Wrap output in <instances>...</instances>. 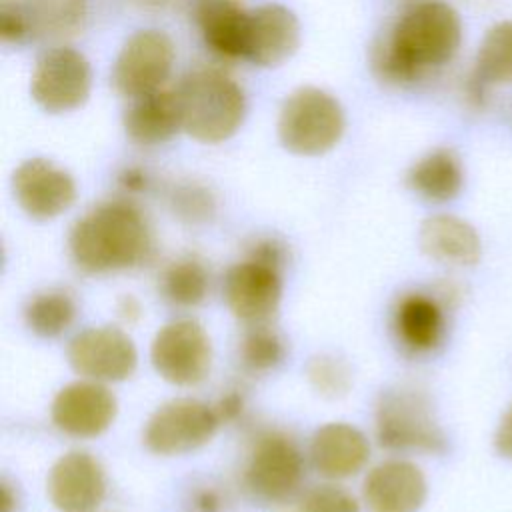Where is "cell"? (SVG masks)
<instances>
[{"label":"cell","mask_w":512,"mask_h":512,"mask_svg":"<svg viewBox=\"0 0 512 512\" xmlns=\"http://www.w3.org/2000/svg\"><path fill=\"white\" fill-rule=\"evenodd\" d=\"M462 42L458 12L440 0L408 8L390 36L372 50V68L386 82H412L426 70L448 64Z\"/></svg>","instance_id":"cell-1"},{"label":"cell","mask_w":512,"mask_h":512,"mask_svg":"<svg viewBox=\"0 0 512 512\" xmlns=\"http://www.w3.org/2000/svg\"><path fill=\"white\" fill-rule=\"evenodd\" d=\"M154 250L152 232L128 202H104L84 214L70 232V254L90 274L144 264Z\"/></svg>","instance_id":"cell-2"},{"label":"cell","mask_w":512,"mask_h":512,"mask_svg":"<svg viewBox=\"0 0 512 512\" xmlns=\"http://www.w3.org/2000/svg\"><path fill=\"white\" fill-rule=\"evenodd\" d=\"M176 96L182 112V130L198 142H224L244 122V90L220 70L190 72L182 78Z\"/></svg>","instance_id":"cell-3"},{"label":"cell","mask_w":512,"mask_h":512,"mask_svg":"<svg viewBox=\"0 0 512 512\" xmlns=\"http://www.w3.org/2000/svg\"><path fill=\"white\" fill-rule=\"evenodd\" d=\"M346 118L340 102L316 86L294 90L278 114V138L298 156H320L332 150L344 134Z\"/></svg>","instance_id":"cell-4"},{"label":"cell","mask_w":512,"mask_h":512,"mask_svg":"<svg viewBox=\"0 0 512 512\" xmlns=\"http://www.w3.org/2000/svg\"><path fill=\"white\" fill-rule=\"evenodd\" d=\"M376 436L388 450L444 452L446 436L440 430L432 406L416 390H388L376 408Z\"/></svg>","instance_id":"cell-5"},{"label":"cell","mask_w":512,"mask_h":512,"mask_svg":"<svg viewBox=\"0 0 512 512\" xmlns=\"http://www.w3.org/2000/svg\"><path fill=\"white\" fill-rule=\"evenodd\" d=\"M174 44L162 30H138L120 48L112 66V84L126 98L162 90L174 66Z\"/></svg>","instance_id":"cell-6"},{"label":"cell","mask_w":512,"mask_h":512,"mask_svg":"<svg viewBox=\"0 0 512 512\" xmlns=\"http://www.w3.org/2000/svg\"><path fill=\"white\" fill-rule=\"evenodd\" d=\"M90 88V62L82 52L68 46L44 52L30 78V94L34 102L50 114L80 108L88 100Z\"/></svg>","instance_id":"cell-7"},{"label":"cell","mask_w":512,"mask_h":512,"mask_svg":"<svg viewBox=\"0 0 512 512\" xmlns=\"http://www.w3.org/2000/svg\"><path fill=\"white\" fill-rule=\"evenodd\" d=\"M150 360L166 382L194 386L210 372L212 344L198 322L174 320L156 332L150 346Z\"/></svg>","instance_id":"cell-8"},{"label":"cell","mask_w":512,"mask_h":512,"mask_svg":"<svg viewBox=\"0 0 512 512\" xmlns=\"http://www.w3.org/2000/svg\"><path fill=\"white\" fill-rule=\"evenodd\" d=\"M220 418L214 408L194 398L162 404L146 422L144 444L154 454L172 456L204 446L216 432Z\"/></svg>","instance_id":"cell-9"},{"label":"cell","mask_w":512,"mask_h":512,"mask_svg":"<svg viewBox=\"0 0 512 512\" xmlns=\"http://www.w3.org/2000/svg\"><path fill=\"white\" fill-rule=\"evenodd\" d=\"M302 474L304 464L296 444L284 434L266 432L254 442L244 482L254 496L282 502L300 486Z\"/></svg>","instance_id":"cell-10"},{"label":"cell","mask_w":512,"mask_h":512,"mask_svg":"<svg viewBox=\"0 0 512 512\" xmlns=\"http://www.w3.org/2000/svg\"><path fill=\"white\" fill-rule=\"evenodd\" d=\"M70 366L96 382H120L128 378L138 352L132 338L114 326H94L76 334L68 346Z\"/></svg>","instance_id":"cell-11"},{"label":"cell","mask_w":512,"mask_h":512,"mask_svg":"<svg viewBox=\"0 0 512 512\" xmlns=\"http://www.w3.org/2000/svg\"><path fill=\"white\" fill-rule=\"evenodd\" d=\"M12 190L20 208L36 220L56 218L76 200L72 176L46 158L24 160L12 176Z\"/></svg>","instance_id":"cell-12"},{"label":"cell","mask_w":512,"mask_h":512,"mask_svg":"<svg viewBox=\"0 0 512 512\" xmlns=\"http://www.w3.org/2000/svg\"><path fill=\"white\" fill-rule=\"evenodd\" d=\"M282 282L278 266L248 258L232 266L224 280V298L230 312L246 324H264L278 308Z\"/></svg>","instance_id":"cell-13"},{"label":"cell","mask_w":512,"mask_h":512,"mask_svg":"<svg viewBox=\"0 0 512 512\" xmlns=\"http://www.w3.org/2000/svg\"><path fill=\"white\" fill-rule=\"evenodd\" d=\"M116 408V398L106 386L96 380H82L64 386L56 394L50 414L58 430L78 438H92L108 430Z\"/></svg>","instance_id":"cell-14"},{"label":"cell","mask_w":512,"mask_h":512,"mask_svg":"<svg viewBox=\"0 0 512 512\" xmlns=\"http://www.w3.org/2000/svg\"><path fill=\"white\" fill-rule=\"evenodd\" d=\"M104 494V470L88 452H68L50 468L48 496L60 512H96Z\"/></svg>","instance_id":"cell-15"},{"label":"cell","mask_w":512,"mask_h":512,"mask_svg":"<svg viewBox=\"0 0 512 512\" xmlns=\"http://www.w3.org/2000/svg\"><path fill=\"white\" fill-rule=\"evenodd\" d=\"M298 44L300 22L290 8L282 4H262L250 10L244 60L262 68L280 66L292 58Z\"/></svg>","instance_id":"cell-16"},{"label":"cell","mask_w":512,"mask_h":512,"mask_svg":"<svg viewBox=\"0 0 512 512\" xmlns=\"http://www.w3.org/2000/svg\"><path fill=\"white\" fill-rule=\"evenodd\" d=\"M426 492L424 472L408 460H386L374 466L362 486L370 512H418Z\"/></svg>","instance_id":"cell-17"},{"label":"cell","mask_w":512,"mask_h":512,"mask_svg":"<svg viewBox=\"0 0 512 512\" xmlns=\"http://www.w3.org/2000/svg\"><path fill=\"white\" fill-rule=\"evenodd\" d=\"M366 436L352 424L330 422L316 430L310 444V458L320 476L330 480L350 478L368 460Z\"/></svg>","instance_id":"cell-18"},{"label":"cell","mask_w":512,"mask_h":512,"mask_svg":"<svg viewBox=\"0 0 512 512\" xmlns=\"http://www.w3.org/2000/svg\"><path fill=\"white\" fill-rule=\"evenodd\" d=\"M124 130L140 146H156L182 130V112L176 92L158 90L134 98L124 112Z\"/></svg>","instance_id":"cell-19"},{"label":"cell","mask_w":512,"mask_h":512,"mask_svg":"<svg viewBox=\"0 0 512 512\" xmlns=\"http://www.w3.org/2000/svg\"><path fill=\"white\" fill-rule=\"evenodd\" d=\"M420 246L430 258L450 266H472L482 254L474 226L452 214L426 218L420 226Z\"/></svg>","instance_id":"cell-20"},{"label":"cell","mask_w":512,"mask_h":512,"mask_svg":"<svg viewBox=\"0 0 512 512\" xmlns=\"http://www.w3.org/2000/svg\"><path fill=\"white\" fill-rule=\"evenodd\" d=\"M196 22L206 46L224 58H242L248 14L234 0H196Z\"/></svg>","instance_id":"cell-21"},{"label":"cell","mask_w":512,"mask_h":512,"mask_svg":"<svg viewBox=\"0 0 512 512\" xmlns=\"http://www.w3.org/2000/svg\"><path fill=\"white\" fill-rule=\"evenodd\" d=\"M444 324V308L434 296L420 292L406 294L396 306V334L400 342L416 354H426L442 342Z\"/></svg>","instance_id":"cell-22"},{"label":"cell","mask_w":512,"mask_h":512,"mask_svg":"<svg viewBox=\"0 0 512 512\" xmlns=\"http://www.w3.org/2000/svg\"><path fill=\"white\" fill-rule=\"evenodd\" d=\"M464 184V172L458 156L448 148H438L422 156L408 172V186L430 202H448L456 198Z\"/></svg>","instance_id":"cell-23"},{"label":"cell","mask_w":512,"mask_h":512,"mask_svg":"<svg viewBox=\"0 0 512 512\" xmlns=\"http://www.w3.org/2000/svg\"><path fill=\"white\" fill-rule=\"evenodd\" d=\"M30 34L40 38H66L82 30L88 16V0H24Z\"/></svg>","instance_id":"cell-24"},{"label":"cell","mask_w":512,"mask_h":512,"mask_svg":"<svg viewBox=\"0 0 512 512\" xmlns=\"http://www.w3.org/2000/svg\"><path fill=\"white\" fill-rule=\"evenodd\" d=\"M474 76L488 88L512 84V20L486 30L478 46Z\"/></svg>","instance_id":"cell-25"},{"label":"cell","mask_w":512,"mask_h":512,"mask_svg":"<svg viewBox=\"0 0 512 512\" xmlns=\"http://www.w3.org/2000/svg\"><path fill=\"white\" fill-rule=\"evenodd\" d=\"M74 316H76L74 300L60 290H50L34 296L24 310L28 328L42 338L60 336L72 324Z\"/></svg>","instance_id":"cell-26"},{"label":"cell","mask_w":512,"mask_h":512,"mask_svg":"<svg viewBox=\"0 0 512 512\" xmlns=\"http://www.w3.org/2000/svg\"><path fill=\"white\" fill-rule=\"evenodd\" d=\"M164 296L178 306H196L208 292V274L192 258L172 262L162 274Z\"/></svg>","instance_id":"cell-27"},{"label":"cell","mask_w":512,"mask_h":512,"mask_svg":"<svg viewBox=\"0 0 512 512\" xmlns=\"http://www.w3.org/2000/svg\"><path fill=\"white\" fill-rule=\"evenodd\" d=\"M242 362L252 372H266L276 368L284 358V342L268 326L256 324L242 340L240 346Z\"/></svg>","instance_id":"cell-28"},{"label":"cell","mask_w":512,"mask_h":512,"mask_svg":"<svg viewBox=\"0 0 512 512\" xmlns=\"http://www.w3.org/2000/svg\"><path fill=\"white\" fill-rule=\"evenodd\" d=\"M306 374H308L312 388L326 398L344 396L352 384V374H350L348 366L330 354L314 356L308 362Z\"/></svg>","instance_id":"cell-29"},{"label":"cell","mask_w":512,"mask_h":512,"mask_svg":"<svg viewBox=\"0 0 512 512\" xmlns=\"http://www.w3.org/2000/svg\"><path fill=\"white\" fill-rule=\"evenodd\" d=\"M170 204L178 218L192 222V224L206 222L214 214L212 194L204 186L194 184V182L176 186L170 196Z\"/></svg>","instance_id":"cell-30"},{"label":"cell","mask_w":512,"mask_h":512,"mask_svg":"<svg viewBox=\"0 0 512 512\" xmlns=\"http://www.w3.org/2000/svg\"><path fill=\"white\" fill-rule=\"evenodd\" d=\"M300 512H360L352 494L336 486H316L300 502Z\"/></svg>","instance_id":"cell-31"},{"label":"cell","mask_w":512,"mask_h":512,"mask_svg":"<svg viewBox=\"0 0 512 512\" xmlns=\"http://www.w3.org/2000/svg\"><path fill=\"white\" fill-rule=\"evenodd\" d=\"M0 34L6 42H20L30 36V24L20 4L2 2L0 6Z\"/></svg>","instance_id":"cell-32"},{"label":"cell","mask_w":512,"mask_h":512,"mask_svg":"<svg viewBox=\"0 0 512 512\" xmlns=\"http://www.w3.org/2000/svg\"><path fill=\"white\" fill-rule=\"evenodd\" d=\"M494 446L500 456L512 460V404L508 406V410L504 412V416L496 428Z\"/></svg>","instance_id":"cell-33"},{"label":"cell","mask_w":512,"mask_h":512,"mask_svg":"<svg viewBox=\"0 0 512 512\" xmlns=\"http://www.w3.org/2000/svg\"><path fill=\"white\" fill-rule=\"evenodd\" d=\"M220 508H222V500H220L218 492H214L212 488L200 490L192 498L194 512H220Z\"/></svg>","instance_id":"cell-34"},{"label":"cell","mask_w":512,"mask_h":512,"mask_svg":"<svg viewBox=\"0 0 512 512\" xmlns=\"http://www.w3.org/2000/svg\"><path fill=\"white\" fill-rule=\"evenodd\" d=\"M116 310H118V316L124 320V322H136L138 318H140V314H142V306H140V302L134 298V296H122L120 300H118V304H116Z\"/></svg>","instance_id":"cell-35"},{"label":"cell","mask_w":512,"mask_h":512,"mask_svg":"<svg viewBox=\"0 0 512 512\" xmlns=\"http://www.w3.org/2000/svg\"><path fill=\"white\" fill-rule=\"evenodd\" d=\"M214 410H216L220 422H222V420H230V418H234V416L240 414V410H242V398H238L236 394H228V396H224V398L220 400L218 408H214Z\"/></svg>","instance_id":"cell-36"},{"label":"cell","mask_w":512,"mask_h":512,"mask_svg":"<svg viewBox=\"0 0 512 512\" xmlns=\"http://www.w3.org/2000/svg\"><path fill=\"white\" fill-rule=\"evenodd\" d=\"M122 184H124L126 188H130V190L142 188V186L146 184V174H142V172H138V170L130 168V170H126V172H124V176H122Z\"/></svg>","instance_id":"cell-37"}]
</instances>
